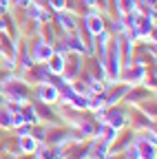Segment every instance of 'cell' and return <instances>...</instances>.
<instances>
[{
	"label": "cell",
	"instance_id": "obj_1",
	"mask_svg": "<svg viewBox=\"0 0 157 159\" xmlns=\"http://www.w3.org/2000/svg\"><path fill=\"white\" fill-rule=\"evenodd\" d=\"M137 150H140V159H155V142L148 137L137 139Z\"/></svg>",
	"mask_w": 157,
	"mask_h": 159
},
{
	"label": "cell",
	"instance_id": "obj_2",
	"mask_svg": "<svg viewBox=\"0 0 157 159\" xmlns=\"http://www.w3.org/2000/svg\"><path fill=\"white\" fill-rule=\"evenodd\" d=\"M38 95H40V99L44 104H53L58 97H60V91H58L53 84H47V82H42V86L38 89Z\"/></svg>",
	"mask_w": 157,
	"mask_h": 159
},
{
	"label": "cell",
	"instance_id": "obj_3",
	"mask_svg": "<svg viewBox=\"0 0 157 159\" xmlns=\"http://www.w3.org/2000/svg\"><path fill=\"white\" fill-rule=\"evenodd\" d=\"M53 55V49H51V44H47V42H38L35 47H33V62H47V60Z\"/></svg>",
	"mask_w": 157,
	"mask_h": 159
},
{
	"label": "cell",
	"instance_id": "obj_4",
	"mask_svg": "<svg viewBox=\"0 0 157 159\" xmlns=\"http://www.w3.org/2000/svg\"><path fill=\"white\" fill-rule=\"evenodd\" d=\"M47 69H49V73L62 75V71H64V53H55L53 51V55L47 60Z\"/></svg>",
	"mask_w": 157,
	"mask_h": 159
},
{
	"label": "cell",
	"instance_id": "obj_5",
	"mask_svg": "<svg viewBox=\"0 0 157 159\" xmlns=\"http://www.w3.org/2000/svg\"><path fill=\"white\" fill-rule=\"evenodd\" d=\"M84 22H86V29H89L93 35H97L100 31H104V22H102L100 13H95V9H93V11L86 16V20H84Z\"/></svg>",
	"mask_w": 157,
	"mask_h": 159
},
{
	"label": "cell",
	"instance_id": "obj_6",
	"mask_svg": "<svg viewBox=\"0 0 157 159\" xmlns=\"http://www.w3.org/2000/svg\"><path fill=\"white\" fill-rule=\"evenodd\" d=\"M106 122H109V126H113V128H122V126L126 124V113H124L122 108H113V111L109 113V117H106Z\"/></svg>",
	"mask_w": 157,
	"mask_h": 159
},
{
	"label": "cell",
	"instance_id": "obj_7",
	"mask_svg": "<svg viewBox=\"0 0 157 159\" xmlns=\"http://www.w3.org/2000/svg\"><path fill=\"white\" fill-rule=\"evenodd\" d=\"M133 80H137V82H142V80H144V69H142V64H137V66H133V64H126L124 82L133 84Z\"/></svg>",
	"mask_w": 157,
	"mask_h": 159
},
{
	"label": "cell",
	"instance_id": "obj_8",
	"mask_svg": "<svg viewBox=\"0 0 157 159\" xmlns=\"http://www.w3.org/2000/svg\"><path fill=\"white\" fill-rule=\"evenodd\" d=\"M20 148H22V152H35L38 142H35V137H31V133L29 135H20Z\"/></svg>",
	"mask_w": 157,
	"mask_h": 159
},
{
	"label": "cell",
	"instance_id": "obj_9",
	"mask_svg": "<svg viewBox=\"0 0 157 159\" xmlns=\"http://www.w3.org/2000/svg\"><path fill=\"white\" fill-rule=\"evenodd\" d=\"M58 20H60V25L64 27V31H73L75 29V22H73V18L64 11H58Z\"/></svg>",
	"mask_w": 157,
	"mask_h": 159
},
{
	"label": "cell",
	"instance_id": "obj_10",
	"mask_svg": "<svg viewBox=\"0 0 157 159\" xmlns=\"http://www.w3.org/2000/svg\"><path fill=\"white\" fill-rule=\"evenodd\" d=\"M22 117H25V122H27V124H33V126H35V124H40V119H38V113L33 111V106H27V108L22 111Z\"/></svg>",
	"mask_w": 157,
	"mask_h": 159
},
{
	"label": "cell",
	"instance_id": "obj_11",
	"mask_svg": "<svg viewBox=\"0 0 157 159\" xmlns=\"http://www.w3.org/2000/svg\"><path fill=\"white\" fill-rule=\"evenodd\" d=\"M0 126H5V128H11V117L7 111H0Z\"/></svg>",
	"mask_w": 157,
	"mask_h": 159
},
{
	"label": "cell",
	"instance_id": "obj_12",
	"mask_svg": "<svg viewBox=\"0 0 157 159\" xmlns=\"http://www.w3.org/2000/svg\"><path fill=\"white\" fill-rule=\"evenodd\" d=\"M126 159H140V150H137V146H131L126 150Z\"/></svg>",
	"mask_w": 157,
	"mask_h": 159
},
{
	"label": "cell",
	"instance_id": "obj_13",
	"mask_svg": "<svg viewBox=\"0 0 157 159\" xmlns=\"http://www.w3.org/2000/svg\"><path fill=\"white\" fill-rule=\"evenodd\" d=\"M49 2H51V7H53L55 11H62V9H64V5H67L64 0H49Z\"/></svg>",
	"mask_w": 157,
	"mask_h": 159
}]
</instances>
